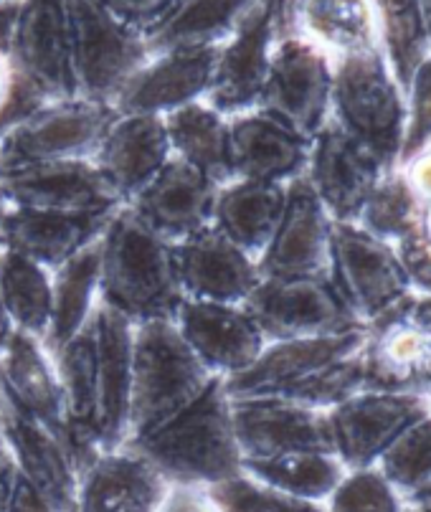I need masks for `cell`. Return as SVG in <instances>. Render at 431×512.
<instances>
[{"mask_svg": "<svg viewBox=\"0 0 431 512\" xmlns=\"http://www.w3.org/2000/svg\"><path fill=\"white\" fill-rule=\"evenodd\" d=\"M206 495L221 512H325V505H320V502L284 495V492L251 480L244 472L234 480L206 490Z\"/></svg>", "mask_w": 431, "mask_h": 512, "instance_id": "42", "label": "cell"}, {"mask_svg": "<svg viewBox=\"0 0 431 512\" xmlns=\"http://www.w3.org/2000/svg\"><path fill=\"white\" fill-rule=\"evenodd\" d=\"M404 505L411 512H431V482L426 487H421L419 492H414L411 497H406Z\"/></svg>", "mask_w": 431, "mask_h": 512, "instance_id": "52", "label": "cell"}, {"mask_svg": "<svg viewBox=\"0 0 431 512\" xmlns=\"http://www.w3.org/2000/svg\"><path fill=\"white\" fill-rule=\"evenodd\" d=\"M11 208L49 213H110L122 206L92 160H64L0 175Z\"/></svg>", "mask_w": 431, "mask_h": 512, "instance_id": "22", "label": "cell"}, {"mask_svg": "<svg viewBox=\"0 0 431 512\" xmlns=\"http://www.w3.org/2000/svg\"><path fill=\"white\" fill-rule=\"evenodd\" d=\"M406 512H411V510H406Z\"/></svg>", "mask_w": 431, "mask_h": 512, "instance_id": "59", "label": "cell"}, {"mask_svg": "<svg viewBox=\"0 0 431 512\" xmlns=\"http://www.w3.org/2000/svg\"><path fill=\"white\" fill-rule=\"evenodd\" d=\"M431 411L429 396L363 388L325 411L333 454L345 469L376 467L381 454Z\"/></svg>", "mask_w": 431, "mask_h": 512, "instance_id": "11", "label": "cell"}, {"mask_svg": "<svg viewBox=\"0 0 431 512\" xmlns=\"http://www.w3.org/2000/svg\"><path fill=\"white\" fill-rule=\"evenodd\" d=\"M0 386L26 411L44 424L56 442L64 434V396L56 376L54 358L46 353L44 343L33 335L16 330L6 353L0 355Z\"/></svg>", "mask_w": 431, "mask_h": 512, "instance_id": "30", "label": "cell"}, {"mask_svg": "<svg viewBox=\"0 0 431 512\" xmlns=\"http://www.w3.org/2000/svg\"><path fill=\"white\" fill-rule=\"evenodd\" d=\"M170 160L173 153L163 117L148 115H117L92 155V163L122 206L145 191Z\"/></svg>", "mask_w": 431, "mask_h": 512, "instance_id": "25", "label": "cell"}, {"mask_svg": "<svg viewBox=\"0 0 431 512\" xmlns=\"http://www.w3.org/2000/svg\"><path fill=\"white\" fill-rule=\"evenodd\" d=\"M112 16L148 39L181 0H99Z\"/></svg>", "mask_w": 431, "mask_h": 512, "instance_id": "44", "label": "cell"}, {"mask_svg": "<svg viewBox=\"0 0 431 512\" xmlns=\"http://www.w3.org/2000/svg\"><path fill=\"white\" fill-rule=\"evenodd\" d=\"M170 259L183 300L244 305L262 279L257 259L236 249L213 226L170 246Z\"/></svg>", "mask_w": 431, "mask_h": 512, "instance_id": "20", "label": "cell"}, {"mask_svg": "<svg viewBox=\"0 0 431 512\" xmlns=\"http://www.w3.org/2000/svg\"><path fill=\"white\" fill-rule=\"evenodd\" d=\"M97 335V429L104 452L122 449L130 434L132 338L135 325L112 307H94Z\"/></svg>", "mask_w": 431, "mask_h": 512, "instance_id": "27", "label": "cell"}, {"mask_svg": "<svg viewBox=\"0 0 431 512\" xmlns=\"http://www.w3.org/2000/svg\"><path fill=\"white\" fill-rule=\"evenodd\" d=\"M13 84H16V74H13L11 59L0 54V109L6 107L8 99H11Z\"/></svg>", "mask_w": 431, "mask_h": 512, "instance_id": "51", "label": "cell"}, {"mask_svg": "<svg viewBox=\"0 0 431 512\" xmlns=\"http://www.w3.org/2000/svg\"><path fill=\"white\" fill-rule=\"evenodd\" d=\"M8 512H56V510L51 507V502L31 485V482L23 480L21 474H16L11 502H8Z\"/></svg>", "mask_w": 431, "mask_h": 512, "instance_id": "47", "label": "cell"}, {"mask_svg": "<svg viewBox=\"0 0 431 512\" xmlns=\"http://www.w3.org/2000/svg\"><path fill=\"white\" fill-rule=\"evenodd\" d=\"M173 322L198 363L224 381L246 371L267 345L257 322L241 305L181 300Z\"/></svg>", "mask_w": 431, "mask_h": 512, "instance_id": "18", "label": "cell"}, {"mask_svg": "<svg viewBox=\"0 0 431 512\" xmlns=\"http://www.w3.org/2000/svg\"><path fill=\"white\" fill-rule=\"evenodd\" d=\"M0 442L18 474L31 482L56 512H77V472L44 424L28 416L0 386Z\"/></svg>", "mask_w": 431, "mask_h": 512, "instance_id": "24", "label": "cell"}, {"mask_svg": "<svg viewBox=\"0 0 431 512\" xmlns=\"http://www.w3.org/2000/svg\"><path fill=\"white\" fill-rule=\"evenodd\" d=\"M284 201L287 186L231 180L219 188L211 226L236 249L249 254L251 259H259L277 231Z\"/></svg>", "mask_w": 431, "mask_h": 512, "instance_id": "31", "label": "cell"}, {"mask_svg": "<svg viewBox=\"0 0 431 512\" xmlns=\"http://www.w3.org/2000/svg\"><path fill=\"white\" fill-rule=\"evenodd\" d=\"M112 213H49L11 208L0 224V249L28 256L49 272L102 236Z\"/></svg>", "mask_w": 431, "mask_h": 512, "instance_id": "28", "label": "cell"}, {"mask_svg": "<svg viewBox=\"0 0 431 512\" xmlns=\"http://www.w3.org/2000/svg\"><path fill=\"white\" fill-rule=\"evenodd\" d=\"M74 92L110 104L148 61V39L112 16L99 0H64Z\"/></svg>", "mask_w": 431, "mask_h": 512, "instance_id": "5", "label": "cell"}, {"mask_svg": "<svg viewBox=\"0 0 431 512\" xmlns=\"http://www.w3.org/2000/svg\"><path fill=\"white\" fill-rule=\"evenodd\" d=\"M421 211L424 203L419 193L406 178L404 168H396L378 180L355 224L376 239L396 246L401 239L421 229Z\"/></svg>", "mask_w": 431, "mask_h": 512, "instance_id": "38", "label": "cell"}, {"mask_svg": "<svg viewBox=\"0 0 431 512\" xmlns=\"http://www.w3.org/2000/svg\"><path fill=\"white\" fill-rule=\"evenodd\" d=\"M429 401H431V396H429Z\"/></svg>", "mask_w": 431, "mask_h": 512, "instance_id": "58", "label": "cell"}, {"mask_svg": "<svg viewBox=\"0 0 431 512\" xmlns=\"http://www.w3.org/2000/svg\"><path fill=\"white\" fill-rule=\"evenodd\" d=\"M170 153L216 186L231 183L229 120L206 102H193L163 117Z\"/></svg>", "mask_w": 431, "mask_h": 512, "instance_id": "33", "label": "cell"}, {"mask_svg": "<svg viewBox=\"0 0 431 512\" xmlns=\"http://www.w3.org/2000/svg\"><path fill=\"white\" fill-rule=\"evenodd\" d=\"M279 31L307 41L330 61L381 49L373 0H277Z\"/></svg>", "mask_w": 431, "mask_h": 512, "instance_id": "23", "label": "cell"}, {"mask_svg": "<svg viewBox=\"0 0 431 512\" xmlns=\"http://www.w3.org/2000/svg\"><path fill=\"white\" fill-rule=\"evenodd\" d=\"M325 512H406L404 497L388 485L378 467L350 469L322 502Z\"/></svg>", "mask_w": 431, "mask_h": 512, "instance_id": "41", "label": "cell"}, {"mask_svg": "<svg viewBox=\"0 0 431 512\" xmlns=\"http://www.w3.org/2000/svg\"><path fill=\"white\" fill-rule=\"evenodd\" d=\"M431 148V54L414 71L406 87V132L399 168L414 163Z\"/></svg>", "mask_w": 431, "mask_h": 512, "instance_id": "43", "label": "cell"}, {"mask_svg": "<svg viewBox=\"0 0 431 512\" xmlns=\"http://www.w3.org/2000/svg\"><path fill=\"white\" fill-rule=\"evenodd\" d=\"M23 0H8V3H0V54H11L13 33H16L18 13H21Z\"/></svg>", "mask_w": 431, "mask_h": 512, "instance_id": "49", "label": "cell"}, {"mask_svg": "<svg viewBox=\"0 0 431 512\" xmlns=\"http://www.w3.org/2000/svg\"><path fill=\"white\" fill-rule=\"evenodd\" d=\"M13 333H16V325H13L11 317H8V312H6V307H3V302H0V355L6 353Z\"/></svg>", "mask_w": 431, "mask_h": 512, "instance_id": "53", "label": "cell"}, {"mask_svg": "<svg viewBox=\"0 0 431 512\" xmlns=\"http://www.w3.org/2000/svg\"><path fill=\"white\" fill-rule=\"evenodd\" d=\"M366 388V373H363V358L361 350L348 358H340L330 363L328 368H322L317 376L297 386L295 391L287 393V401L307 406L315 411H330L333 406L343 404L350 396Z\"/></svg>", "mask_w": 431, "mask_h": 512, "instance_id": "40", "label": "cell"}, {"mask_svg": "<svg viewBox=\"0 0 431 512\" xmlns=\"http://www.w3.org/2000/svg\"><path fill=\"white\" fill-rule=\"evenodd\" d=\"M399 256L401 267H404L406 279L411 284L414 295L431 297V241L424 231L406 236L399 244L393 246Z\"/></svg>", "mask_w": 431, "mask_h": 512, "instance_id": "45", "label": "cell"}, {"mask_svg": "<svg viewBox=\"0 0 431 512\" xmlns=\"http://www.w3.org/2000/svg\"><path fill=\"white\" fill-rule=\"evenodd\" d=\"M421 231H424L431 241V201H426L424 211H421Z\"/></svg>", "mask_w": 431, "mask_h": 512, "instance_id": "55", "label": "cell"}, {"mask_svg": "<svg viewBox=\"0 0 431 512\" xmlns=\"http://www.w3.org/2000/svg\"><path fill=\"white\" fill-rule=\"evenodd\" d=\"M259 0H181L148 36L150 54L173 49H219L239 31Z\"/></svg>", "mask_w": 431, "mask_h": 512, "instance_id": "32", "label": "cell"}, {"mask_svg": "<svg viewBox=\"0 0 431 512\" xmlns=\"http://www.w3.org/2000/svg\"><path fill=\"white\" fill-rule=\"evenodd\" d=\"M16 464H13L11 454L6 452L3 442H0V512H8V502H11L13 482H16Z\"/></svg>", "mask_w": 431, "mask_h": 512, "instance_id": "50", "label": "cell"}, {"mask_svg": "<svg viewBox=\"0 0 431 512\" xmlns=\"http://www.w3.org/2000/svg\"><path fill=\"white\" fill-rule=\"evenodd\" d=\"M330 120L383 168H399L406 132V94L381 49L335 61Z\"/></svg>", "mask_w": 431, "mask_h": 512, "instance_id": "4", "label": "cell"}, {"mask_svg": "<svg viewBox=\"0 0 431 512\" xmlns=\"http://www.w3.org/2000/svg\"><path fill=\"white\" fill-rule=\"evenodd\" d=\"M378 472L401 497H411L431 482V411L409 426L381 454Z\"/></svg>", "mask_w": 431, "mask_h": 512, "instance_id": "39", "label": "cell"}, {"mask_svg": "<svg viewBox=\"0 0 431 512\" xmlns=\"http://www.w3.org/2000/svg\"><path fill=\"white\" fill-rule=\"evenodd\" d=\"M219 49H173L150 54L127 79L112 109L117 115L168 117L175 109L203 102L211 89Z\"/></svg>", "mask_w": 431, "mask_h": 512, "instance_id": "17", "label": "cell"}, {"mask_svg": "<svg viewBox=\"0 0 431 512\" xmlns=\"http://www.w3.org/2000/svg\"><path fill=\"white\" fill-rule=\"evenodd\" d=\"M333 224L305 175L292 180L277 231L257 259L262 277H328Z\"/></svg>", "mask_w": 431, "mask_h": 512, "instance_id": "19", "label": "cell"}, {"mask_svg": "<svg viewBox=\"0 0 431 512\" xmlns=\"http://www.w3.org/2000/svg\"><path fill=\"white\" fill-rule=\"evenodd\" d=\"M241 307L267 343L325 338L363 327L328 277H262Z\"/></svg>", "mask_w": 431, "mask_h": 512, "instance_id": "9", "label": "cell"}, {"mask_svg": "<svg viewBox=\"0 0 431 512\" xmlns=\"http://www.w3.org/2000/svg\"><path fill=\"white\" fill-rule=\"evenodd\" d=\"M54 307L51 325L44 338L46 353L54 355L82 330L99 302V239L71 256L51 272Z\"/></svg>", "mask_w": 431, "mask_h": 512, "instance_id": "34", "label": "cell"}, {"mask_svg": "<svg viewBox=\"0 0 431 512\" xmlns=\"http://www.w3.org/2000/svg\"><path fill=\"white\" fill-rule=\"evenodd\" d=\"M117 112L82 97L54 99L0 140V175L64 160H92Z\"/></svg>", "mask_w": 431, "mask_h": 512, "instance_id": "6", "label": "cell"}, {"mask_svg": "<svg viewBox=\"0 0 431 512\" xmlns=\"http://www.w3.org/2000/svg\"><path fill=\"white\" fill-rule=\"evenodd\" d=\"M0 302L21 333L44 343L51 325V272L28 256L0 249Z\"/></svg>", "mask_w": 431, "mask_h": 512, "instance_id": "35", "label": "cell"}, {"mask_svg": "<svg viewBox=\"0 0 431 512\" xmlns=\"http://www.w3.org/2000/svg\"><path fill=\"white\" fill-rule=\"evenodd\" d=\"M8 59L13 74L49 102L77 97L64 0H23Z\"/></svg>", "mask_w": 431, "mask_h": 512, "instance_id": "16", "label": "cell"}, {"mask_svg": "<svg viewBox=\"0 0 431 512\" xmlns=\"http://www.w3.org/2000/svg\"><path fill=\"white\" fill-rule=\"evenodd\" d=\"M419 11H421V21H424L426 41H429V49H431V0H419Z\"/></svg>", "mask_w": 431, "mask_h": 512, "instance_id": "54", "label": "cell"}, {"mask_svg": "<svg viewBox=\"0 0 431 512\" xmlns=\"http://www.w3.org/2000/svg\"><path fill=\"white\" fill-rule=\"evenodd\" d=\"M330 102L333 61L307 41L279 33L259 109L312 140L330 122Z\"/></svg>", "mask_w": 431, "mask_h": 512, "instance_id": "10", "label": "cell"}, {"mask_svg": "<svg viewBox=\"0 0 431 512\" xmlns=\"http://www.w3.org/2000/svg\"><path fill=\"white\" fill-rule=\"evenodd\" d=\"M366 343V325L325 338L274 340L257 360L231 378H221L231 401L239 398H284L330 363L358 353Z\"/></svg>", "mask_w": 431, "mask_h": 512, "instance_id": "14", "label": "cell"}, {"mask_svg": "<svg viewBox=\"0 0 431 512\" xmlns=\"http://www.w3.org/2000/svg\"><path fill=\"white\" fill-rule=\"evenodd\" d=\"M241 472L272 490L307 502H325L348 469L335 454H287L277 459H241Z\"/></svg>", "mask_w": 431, "mask_h": 512, "instance_id": "36", "label": "cell"}, {"mask_svg": "<svg viewBox=\"0 0 431 512\" xmlns=\"http://www.w3.org/2000/svg\"><path fill=\"white\" fill-rule=\"evenodd\" d=\"M279 33L277 0H259L239 31L219 46L211 89L203 102L226 120L259 109Z\"/></svg>", "mask_w": 431, "mask_h": 512, "instance_id": "12", "label": "cell"}, {"mask_svg": "<svg viewBox=\"0 0 431 512\" xmlns=\"http://www.w3.org/2000/svg\"><path fill=\"white\" fill-rule=\"evenodd\" d=\"M366 388L431 396V297L414 295L366 325Z\"/></svg>", "mask_w": 431, "mask_h": 512, "instance_id": "7", "label": "cell"}, {"mask_svg": "<svg viewBox=\"0 0 431 512\" xmlns=\"http://www.w3.org/2000/svg\"><path fill=\"white\" fill-rule=\"evenodd\" d=\"M231 424L241 459H277L287 454H333L325 411L287 398L231 401Z\"/></svg>", "mask_w": 431, "mask_h": 512, "instance_id": "15", "label": "cell"}, {"mask_svg": "<svg viewBox=\"0 0 431 512\" xmlns=\"http://www.w3.org/2000/svg\"><path fill=\"white\" fill-rule=\"evenodd\" d=\"M0 3H8V0H0Z\"/></svg>", "mask_w": 431, "mask_h": 512, "instance_id": "57", "label": "cell"}, {"mask_svg": "<svg viewBox=\"0 0 431 512\" xmlns=\"http://www.w3.org/2000/svg\"><path fill=\"white\" fill-rule=\"evenodd\" d=\"M158 512H221L213 505L211 497L201 490H188V487H170L163 505Z\"/></svg>", "mask_w": 431, "mask_h": 512, "instance_id": "46", "label": "cell"}, {"mask_svg": "<svg viewBox=\"0 0 431 512\" xmlns=\"http://www.w3.org/2000/svg\"><path fill=\"white\" fill-rule=\"evenodd\" d=\"M386 173L391 170L383 168L333 120L310 140L305 180L335 224H355Z\"/></svg>", "mask_w": 431, "mask_h": 512, "instance_id": "13", "label": "cell"}, {"mask_svg": "<svg viewBox=\"0 0 431 512\" xmlns=\"http://www.w3.org/2000/svg\"><path fill=\"white\" fill-rule=\"evenodd\" d=\"M168 490L148 459L122 447L79 474L77 512H158Z\"/></svg>", "mask_w": 431, "mask_h": 512, "instance_id": "29", "label": "cell"}, {"mask_svg": "<svg viewBox=\"0 0 431 512\" xmlns=\"http://www.w3.org/2000/svg\"><path fill=\"white\" fill-rule=\"evenodd\" d=\"M231 180L290 186L305 175L310 140L274 120L264 109H251L229 120Z\"/></svg>", "mask_w": 431, "mask_h": 512, "instance_id": "26", "label": "cell"}, {"mask_svg": "<svg viewBox=\"0 0 431 512\" xmlns=\"http://www.w3.org/2000/svg\"><path fill=\"white\" fill-rule=\"evenodd\" d=\"M8 211H11V203L3 198V193H0V224H3V218L8 216Z\"/></svg>", "mask_w": 431, "mask_h": 512, "instance_id": "56", "label": "cell"}, {"mask_svg": "<svg viewBox=\"0 0 431 512\" xmlns=\"http://www.w3.org/2000/svg\"><path fill=\"white\" fill-rule=\"evenodd\" d=\"M125 447L148 459L168 487L206 492L241 474L231 398L221 378H213L206 391L175 419Z\"/></svg>", "mask_w": 431, "mask_h": 512, "instance_id": "1", "label": "cell"}, {"mask_svg": "<svg viewBox=\"0 0 431 512\" xmlns=\"http://www.w3.org/2000/svg\"><path fill=\"white\" fill-rule=\"evenodd\" d=\"M378 18L381 51L399 87H409L414 71L431 54L421 21L419 0H373Z\"/></svg>", "mask_w": 431, "mask_h": 512, "instance_id": "37", "label": "cell"}, {"mask_svg": "<svg viewBox=\"0 0 431 512\" xmlns=\"http://www.w3.org/2000/svg\"><path fill=\"white\" fill-rule=\"evenodd\" d=\"M328 279L361 325H371L411 295L396 249L358 224H333Z\"/></svg>", "mask_w": 431, "mask_h": 512, "instance_id": "8", "label": "cell"}, {"mask_svg": "<svg viewBox=\"0 0 431 512\" xmlns=\"http://www.w3.org/2000/svg\"><path fill=\"white\" fill-rule=\"evenodd\" d=\"M219 188L191 165L173 158L127 208L160 241L173 246L211 229Z\"/></svg>", "mask_w": 431, "mask_h": 512, "instance_id": "21", "label": "cell"}, {"mask_svg": "<svg viewBox=\"0 0 431 512\" xmlns=\"http://www.w3.org/2000/svg\"><path fill=\"white\" fill-rule=\"evenodd\" d=\"M404 173H406V178L411 180L414 191L419 193L421 203L431 201V148L426 150L424 155H419L414 163L406 165Z\"/></svg>", "mask_w": 431, "mask_h": 512, "instance_id": "48", "label": "cell"}, {"mask_svg": "<svg viewBox=\"0 0 431 512\" xmlns=\"http://www.w3.org/2000/svg\"><path fill=\"white\" fill-rule=\"evenodd\" d=\"M170 246L120 206L99 236V302L132 325L173 320L181 305Z\"/></svg>", "mask_w": 431, "mask_h": 512, "instance_id": "2", "label": "cell"}, {"mask_svg": "<svg viewBox=\"0 0 431 512\" xmlns=\"http://www.w3.org/2000/svg\"><path fill=\"white\" fill-rule=\"evenodd\" d=\"M213 381L181 338L173 320L135 325L127 442L145 439L186 411Z\"/></svg>", "mask_w": 431, "mask_h": 512, "instance_id": "3", "label": "cell"}]
</instances>
